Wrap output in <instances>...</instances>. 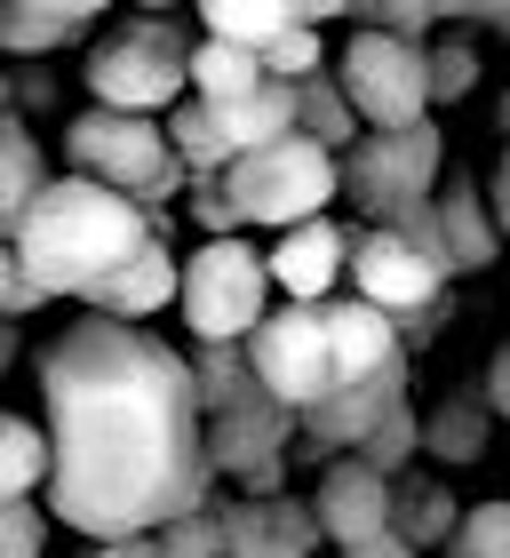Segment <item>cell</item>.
Returning <instances> with one entry per match:
<instances>
[{"label": "cell", "instance_id": "f6af8a7d", "mask_svg": "<svg viewBox=\"0 0 510 558\" xmlns=\"http://www.w3.org/2000/svg\"><path fill=\"white\" fill-rule=\"evenodd\" d=\"M495 120H502V136H510V96H502V105H495Z\"/></svg>", "mask_w": 510, "mask_h": 558}, {"label": "cell", "instance_id": "d590c367", "mask_svg": "<svg viewBox=\"0 0 510 558\" xmlns=\"http://www.w3.org/2000/svg\"><path fill=\"white\" fill-rule=\"evenodd\" d=\"M367 24H375V33H391V40H415L423 48V33H430V24H439L447 9H415V0H391V9H360Z\"/></svg>", "mask_w": 510, "mask_h": 558}, {"label": "cell", "instance_id": "ba28073f", "mask_svg": "<svg viewBox=\"0 0 510 558\" xmlns=\"http://www.w3.org/2000/svg\"><path fill=\"white\" fill-rule=\"evenodd\" d=\"M184 327L199 343H247L271 319V256H255L247 240H208L184 264Z\"/></svg>", "mask_w": 510, "mask_h": 558}, {"label": "cell", "instance_id": "4316f807", "mask_svg": "<svg viewBox=\"0 0 510 558\" xmlns=\"http://www.w3.org/2000/svg\"><path fill=\"white\" fill-rule=\"evenodd\" d=\"M295 136H312V144H327V151H351L360 144V112H351V96H343V81H303L295 88Z\"/></svg>", "mask_w": 510, "mask_h": 558}, {"label": "cell", "instance_id": "277c9868", "mask_svg": "<svg viewBox=\"0 0 510 558\" xmlns=\"http://www.w3.org/2000/svg\"><path fill=\"white\" fill-rule=\"evenodd\" d=\"M192 33L175 16H127L112 40H96L88 57V96L105 112H136V120H160L184 105L192 88Z\"/></svg>", "mask_w": 510, "mask_h": 558}, {"label": "cell", "instance_id": "cb8c5ba5", "mask_svg": "<svg viewBox=\"0 0 510 558\" xmlns=\"http://www.w3.org/2000/svg\"><path fill=\"white\" fill-rule=\"evenodd\" d=\"M168 151H175V160L192 168V184H223V175H232V160H240V151L223 144L216 112L199 105V96H184V105L168 112Z\"/></svg>", "mask_w": 510, "mask_h": 558}, {"label": "cell", "instance_id": "ab89813d", "mask_svg": "<svg viewBox=\"0 0 510 558\" xmlns=\"http://www.w3.org/2000/svg\"><path fill=\"white\" fill-rule=\"evenodd\" d=\"M343 558H423V550H415V543H399V535H375V543L343 550Z\"/></svg>", "mask_w": 510, "mask_h": 558}, {"label": "cell", "instance_id": "f546056e", "mask_svg": "<svg viewBox=\"0 0 510 558\" xmlns=\"http://www.w3.org/2000/svg\"><path fill=\"white\" fill-rule=\"evenodd\" d=\"M264 72H271L279 88H303V81H319V33H312V24L279 33V40L264 48Z\"/></svg>", "mask_w": 510, "mask_h": 558}, {"label": "cell", "instance_id": "8d00e7d4", "mask_svg": "<svg viewBox=\"0 0 510 558\" xmlns=\"http://www.w3.org/2000/svg\"><path fill=\"white\" fill-rule=\"evenodd\" d=\"M478 391H487V408L510 423V343L495 351V360H487V384H478Z\"/></svg>", "mask_w": 510, "mask_h": 558}, {"label": "cell", "instance_id": "7bdbcfd3", "mask_svg": "<svg viewBox=\"0 0 510 558\" xmlns=\"http://www.w3.org/2000/svg\"><path fill=\"white\" fill-rule=\"evenodd\" d=\"M9 112H16V81L0 72V120H9Z\"/></svg>", "mask_w": 510, "mask_h": 558}, {"label": "cell", "instance_id": "60d3db41", "mask_svg": "<svg viewBox=\"0 0 510 558\" xmlns=\"http://www.w3.org/2000/svg\"><path fill=\"white\" fill-rule=\"evenodd\" d=\"M16 105H57V88H48V72H24V81H16Z\"/></svg>", "mask_w": 510, "mask_h": 558}, {"label": "cell", "instance_id": "484cf974", "mask_svg": "<svg viewBox=\"0 0 510 558\" xmlns=\"http://www.w3.org/2000/svg\"><path fill=\"white\" fill-rule=\"evenodd\" d=\"M192 375H199V408H208V423L247 408V399H264V384H255V367H247V343H199Z\"/></svg>", "mask_w": 510, "mask_h": 558}, {"label": "cell", "instance_id": "d6a6232c", "mask_svg": "<svg viewBox=\"0 0 510 558\" xmlns=\"http://www.w3.org/2000/svg\"><path fill=\"white\" fill-rule=\"evenodd\" d=\"M48 550V511L40 502H0V558H40Z\"/></svg>", "mask_w": 510, "mask_h": 558}, {"label": "cell", "instance_id": "e0dca14e", "mask_svg": "<svg viewBox=\"0 0 510 558\" xmlns=\"http://www.w3.org/2000/svg\"><path fill=\"white\" fill-rule=\"evenodd\" d=\"M105 24L96 0H0V57H48V48H72Z\"/></svg>", "mask_w": 510, "mask_h": 558}, {"label": "cell", "instance_id": "5b68a950", "mask_svg": "<svg viewBox=\"0 0 510 558\" xmlns=\"http://www.w3.org/2000/svg\"><path fill=\"white\" fill-rule=\"evenodd\" d=\"M343 192V160L312 136H288L271 151H247V160H232V175H223V199H232L240 223H264V232H303V223L327 216V199Z\"/></svg>", "mask_w": 510, "mask_h": 558}, {"label": "cell", "instance_id": "603a6c76", "mask_svg": "<svg viewBox=\"0 0 510 558\" xmlns=\"http://www.w3.org/2000/svg\"><path fill=\"white\" fill-rule=\"evenodd\" d=\"M48 471H57V454H48V423H33V415H0V502H33V495H48Z\"/></svg>", "mask_w": 510, "mask_h": 558}, {"label": "cell", "instance_id": "44dd1931", "mask_svg": "<svg viewBox=\"0 0 510 558\" xmlns=\"http://www.w3.org/2000/svg\"><path fill=\"white\" fill-rule=\"evenodd\" d=\"M391 535H399V543H415V550H447L454 535H463V502H454L439 478H399Z\"/></svg>", "mask_w": 510, "mask_h": 558}, {"label": "cell", "instance_id": "d6986e66", "mask_svg": "<svg viewBox=\"0 0 510 558\" xmlns=\"http://www.w3.org/2000/svg\"><path fill=\"white\" fill-rule=\"evenodd\" d=\"M48 184H57V175H48V151L33 136V120L9 112V120H0V240L24 232V216L40 208Z\"/></svg>", "mask_w": 510, "mask_h": 558}, {"label": "cell", "instance_id": "7a4b0ae2", "mask_svg": "<svg viewBox=\"0 0 510 558\" xmlns=\"http://www.w3.org/2000/svg\"><path fill=\"white\" fill-rule=\"evenodd\" d=\"M151 240H160V216H144L136 199L88 184V175H57L9 247H16L24 279H33L48 303H57V295H81L88 303L96 288H112Z\"/></svg>", "mask_w": 510, "mask_h": 558}, {"label": "cell", "instance_id": "30bf717a", "mask_svg": "<svg viewBox=\"0 0 510 558\" xmlns=\"http://www.w3.org/2000/svg\"><path fill=\"white\" fill-rule=\"evenodd\" d=\"M447 279H454V271L430 264L406 232H375V223H367V232L351 240V295L375 303V312L399 319V327L423 319V312H439V303H447Z\"/></svg>", "mask_w": 510, "mask_h": 558}, {"label": "cell", "instance_id": "9c48e42d", "mask_svg": "<svg viewBox=\"0 0 510 558\" xmlns=\"http://www.w3.org/2000/svg\"><path fill=\"white\" fill-rule=\"evenodd\" d=\"M247 367L279 408H319L336 391V343H327V303H279L247 336Z\"/></svg>", "mask_w": 510, "mask_h": 558}, {"label": "cell", "instance_id": "836d02e7", "mask_svg": "<svg viewBox=\"0 0 510 558\" xmlns=\"http://www.w3.org/2000/svg\"><path fill=\"white\" fill-rule=\"evenodd\" d=\"M40 288H33V279H24V264H16V247L9 240H0V327H16V319H33L40 312Z\"/></svg>", "mask_w": 510, "mask_h": 558}, {"label": "cell", "instance_id": "ffe728a7", "mask_svg": "<svg viewBox=\"0 0 510 558\" xmlns=\"http://www.w3.org/2000/svg\"><path fill=\"white\" fill-rule=\"evenodd\" d=\"M487 423H495V408H487V391H454V399H439V408L423 415V454L430 463H478L487 454Z\"/></svg>", "mask_w": 510, "mask_h": 558}, {"label": "cell", "instance_id": "3957f363", "mask_svg": "<svg viewBox=\"0 0 510 558\" xmlns=\"http://www.w3.org/2000/svg\"><path fill=\"white\" fill-rule=\"evenodd\" d=\"M64 175H88L120 199H136L144 216H160L175 192H192V168L168 151V129L160 120H136V112H72L64 120ZM168 223V216H160Z\"/></svg>", "mask_w": 510, "mask_h": 558}, {"label": "cell", "instance_id": "4fadbf2b", "mask_svg": "<svg viewBox=\"0 0 510 558\" xmlns=\"http://www.w3.org/2000/svg\"><path fill=\"white\" fill-rule=\"evenodd\" d=\"M216 519H223V558H312L319 550V519H312V502H295V495H271V502H216Z\"/></svg>", "mask_w": 510, "mask_h": 558}, {"label": "cell", "instance_id": "9a60e30c", "mask_svg": "<svg viewBox=\"0 0 510 558\" xmlns=\"http://www.w3.org/2000/svg\"><path fill=\"white\" fill-rule=\"evenodd\" d=\"M327 343H336V391L375 384L382 367H399V360H406L399 319H382L375 303H360V295H336V303H327Z\"/></svg>", "mask_w": 510, "mask_h": 558}, {"label": "cell", "instance_id": "ac0fdd59", "mask_svg": "<svg viewBox=\"0 0 510 558\" xmlns=\"http://www.w3.org/2000/svg\"><path fill=\"white\" fill-rule=\"evenodd\" d=\"M430 216H439V240H447L454 271H487L495 264L502 232H495V208H487V192H478L471 175H447L439 199H430Z\"/></svg>", "mask_w": 510, "mask_h": 558}, {"label": "cell", "instance_id": "d4e9b609", "mask_svg": "<svg viewBox=\"0 0 510 558\" xmlns=\"http://www.w3.org/2000/svg\"><path fill=\"white\" fill-rule=\"evenodd\" d=\"M264 81L271 72H264L255 48H223V40L199 33V48H192V96L199 105H240V96H255Z\"/></svg>", "mask_w": 510, "mask_h": 558}, {"label": "cell", "instance_id": "8fae6325", "mask_svg": "<svg viewBox=\"0 0 510 558\" xmlns=\"http://www.w3.org/2000/svg\"><path fill=\"white\" fill-rule=\"evenodd\" d=\"M391 502H399V478H382V471L360 463V454H343V463L319 471L312 519H319V535L336 550H360L375 535H391Z\"/></svg>", "mask_w": 510, "mask_h": 558}, {"label": "cell", "instance_id": "2e32d148", "mask_svg": "<svg viewBox=\"0 0 510 558\" xmlns=\"http://www.w3.org/2000/svg\"><path fill=\"white\" fill-rule=\"evenodd\" d=\"M175 295H184V264L168 256V240H151L144 256L112 279V288L88 295V312H96V319H120V327H144L151 312H168Z\"/></svg>", "mask_w": 510, "mask_h": 558}, {"label": "cell", "instance_id": "7c38bea8", "mask_svg": "<svg viewBox=\"0 0 510 558\" xmlns=\"http://www.w3.org/2000/svg\"><path fill=\"white\" fill-rule=\"evenodd\" d=\"M406 408V360L382 367L375 384H351V391H327L319 408H303V454H327V463H343V454H360L375 439V423Z\"/></svg>", "mask_w": 510, "mask_h": 558}, {"label": "cell", "instance_id": "6da1fadb", "mask_svg": "<svg viewBox=\"0 0 510 558\" xmlns=\"http://www.w3.org/2000/svg\"><path fill=\"white\" fill-rule=\"evenodd\" d=\"M48 408V519L96 543H144L216 502L208 408L175 343L120 319H72L40 351Z\"/></svg>", "mask_w": 510, "mask_h": 558}, {"label": "cell", "instance_id": "5bb4252c", "mask_svg": "<svg viewBox=\"0 0 510 558\" xmlns=\"http://www.w3.org/2000/svg\"><path fill=\"white\" fill-rule=\"evenodd\" d=\"M351 223H303V232H288L271 247V288L288 303H336V288L351 279Z\"/></svg>", "mask_w": 510, "mask_h": 558}, {"label": "cell", "instance_id": "ee69618b", "mask_svg": "<svg viewBox=\"0 0 510 558\" xmlns=\"http://www.w3.org/2000/svg\"><path fill=\"white\" fill-rule=\"evenodd\" d=\"M478 16H487V24H502V33H510V9H478Z\"/></svg>", "mask_w": 510, "mask_h": 558}, {"label": "cell", "instance_id": "f35d334b", "mask_svg": "<svg viewBox=\"0 0 510 558\" xmlns=\"http://www.w3.org/2000/svg\"><path fill=\"white\" fill-rule=\"evenodd\" d=\"M88 558H168V550H160V535H144V543H96Z\"/></svg>", "mask_w": 510, "mask_h": 558}, {"label": "cell", "instance_id": "b9f144b4", "mask_svg": "<svg viewBox=\"0 0 510 558\" xmlns=\"http://www.w3.org/2000/svg\"><path fill=\"white\" fill-rule=\"evenodd\" d=\"M16 367V327H0V375Z\"/></svg>", "mask_w": 510, "mask_h": 558}, {"label": "cell", "instance_id": "7402d4cb", "mask_svg": "<svg viewBox=\"0 0 510 558\" xmlns=\"http://www.w3.org/2000/svg\"><path fill=\"white\" fill-rule=\"evenodd\" d=\"M199 24H208V40L255 48V57H264L279 33H295V24H303V0H208Z\"/></svg>", "mask_w": 510, "mask_h": 558}, {"label": "cell", "instance_id": "e575fe53", "mask_svg": "<svg viewBox=\"0 0 510 558\" xmlns=\"http://www.w3.org/2000/svg\"><path fill=\"white\" fill-rule=\"evenodd\" d=\"M184 216H192L208 240H240V216H232V199H223V184H192V192H184Z\"/></svg>", "mask_w": 510, "mask_h": 558}, {"label": "cell", "instance_id": "8992f818", "mask_svg": "<svg viewBox=\"0 0 510 558\" xmlns=\"http://www.w3.org/2000/svg\"><path fill=\"white\" fill-rule=\"evenodd\" d=\"M439 168H447V136L423 120V129L351 144L343 151V192H351L360 216H375V232H391V223L423 216L430 199H439Z\"/></svg>", "mask_w": 510, "mask_h": 558}, {"label": "cell", "instance_id": "f1b7e54d", "mask_svg": "<svg viewBox=\"0 0 510 558\" xmlns=\"http://www.w3.org/2000/svg\"><path fill=\"white\" fill-rule=\"evenodd\" d=\"M447 558H510V502H471Z\"/></svg>", "mask_w": 510, "mask_h": 558}, {"label": "cell", "instance_id": "83f0119b", "mask_svg": "<svg viewBox=\"0 0 510 558\" xmlns=\"http://www.w3.org/2000/svg\"><path fill=\"white\" fill-rule=\"evenodd\" d=\"M415 454H423V415H415V408H391V415L375 423V439L360 447V463L391 478V471H406V463H415Z\"/></svg>", "mask_w": 510, "mask_h": 558}, {"label": "cell", "instance_id": "52a82bcc", "mask_svg": "<svg viewBox=\"0 0 510 558\" xmlns=\"http://www.w3.org/2000/svg\"><path fill=\"white\" fill-rule=\"evenodd\" d=\"M336 81H343L367 136H399V129H423L430 120V48H415V40H391L375 24H360L343 40Z\"/></svg>", "mask_w": 510, "mask_h": 558}, {"label": "cell", "instance_id": "4dcf8cb0", "mask_svg": "<svg viewBox=\"0 0 510 558\" xmlns=\"http://www.w3.org/2000/svg\"><path fill=\"white\" fill-rule=\"evenodd\" d=\"M471 88H478L471 40H439V48H430V105H463Z\"/></svg>", "mask_w": 510, "mask_h": 558}, {"label": "cell", "instance_id": "74e56055", "mask_svg": "<svg viewBox=\"0 0 510 558\" xmlns=\"http://www.w3.org/2000/svg\"><path fill=\"white\" fill-rule=\"evenodd\" d=\"M487 208H495V232L510 240V151L495 160V184H487Z\"/></svg>", "mask_w": 510, "mask_h": 558}, {"label": "cell", "instance_id": "1f68e13d", "mask_svg": "<svg viewBox=\"0 0 510 558\" xmlns=\"http://www.w3.org/2000/svg\"><path fill=\"white\" fill-rule=\"evenodd\" d=\"M160 550H168V558H223V519H216V502H208V511H192V519H175V526H160Z\"/></svg>", "mask_w": 510, "mask_h": 558}]
</instances>
